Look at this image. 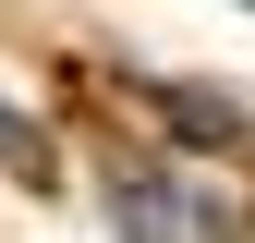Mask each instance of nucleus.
<instances>
[{
  "label": "nucleus",
  "instance_id": "1",
  "mask_svg": "<svg viewBox=\"0 0 255 243\" xmlns=\"http://www.w3.org/2000/svg\"><path fill=\"white\" fill-rule=\"evenodd\" d=\"M110 219L134 231V243H195L207 207L182 195V182H158V170H122V182H110Z\"/></svg>",
  "mask_w": 255,
  "mask_h": 243
},
{
  "label": "nucleus",
  "instance_id": "2",
  "mask_svg": "<svg viewBox=\"0 0 255 243\" xmlns=\"http://www.w3.org/2000/svg\"><path fill=\"white\" fill-rule=\"evenodd\" d=\"M158 110L182 122V146H243V110L207 98V85H158Z\"/></svg>",
  "mask_w": 255,
  "mask_h": 243
},
{
  "label": "nucleus",
  "instance_id": "3",
  "mask_svg": "<svg viewBox=\"0 0 255 243\" xmlns=\"http://www.w3.org/2000/svg\"><path fill=\"white\" fill-rule=\"evenodd\" d=\"M0 158H12V170H49V146H37V122H12V110H0Z\"/></svg>",
  "mask_w": 255,
  "mask_h": 243
}]
</instances>
